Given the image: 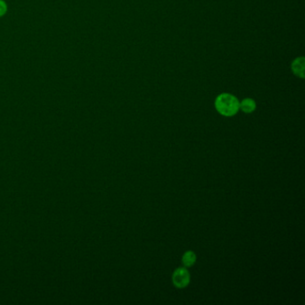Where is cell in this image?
<instances>
[{
    "instance_id": "cell-1",
    "label": "cell",
    "mask_w": 305,
    "mask_h": 305,
    "mask_svg": "<svg viewBox=\"0 0 305 305\" xmlns=\"http://www.w3.org/2000/svg\"><path fill=\"white\" fill-rule=\"evenodd\" d=\"M239 101L230 93H222L215 101V108L224 117H233L239 110Z\"/></svg>"
},
{
    "instance_id": "cell-2",
    "label": "cell",
    "mask_w": 305,
    "mask_h": 305,
    "mask_svg": "<svg viewBox=\"0 0 305 305\" xmlns=\"http://www.w3.org/2000/svg\"><path fill=\"white\" fill-rule=\"evenodd\" d=\"M172 281L174 287L177 288H185L191 281V275L185 267L178 268L174 271Z\"/></svg>"
},
{
    "instance_id": "cell-3",
    "label": "cell",
    "mask_w": 305,
    "mask_h": 305,
    "mask_svg": "<svg viewBox=\"0 0 305 305\" xmlns=\"http://www.w3.org/2000/svg\"><path fill=\"white\" fill-rule=\"evenodd\" d=\"M305 57H297L293 61L292 66H291L293 73L300 78H305Z\"/></svg>"
},
{
    "instance_id": "cell-4",
    "label": "cell",
    "mask_w": 305,
    "mask_h": 305,
    "mask_svg": "<svg viewBox=\"0 0 305 305\" xmlns=\"http://www.w3.org/2000/svg\"><path fill=\"white\" fill-rule=\"evenodd\" d=\"M239 109L246 114L253 113L256 109V102L253 99L246 98L239 103Z\"/></svg>"
},
{
    "instance_id": "cell-5",
    "label": "cell",
    "mask_w": 305,
    "mask_h": 305,
    "mask_svg": "<svg viewBox=\"0 0 305 305\" xmlns=\"http://www.w3.org/2000/svg\"><path fill=\"white\" fill-rule=\"evenodd\" d=\"M197 256L195 253L192 252V251H187L183 255L182 262H183V266L185 268H190V267H192L195 264Z\"/></svg>"
},
{
    "instance_id": "cell-6",
    "label": "cell",
    "mask_w": 305,
    "mask_h": 305,
    "mask_svg": "<svg viewBox=\"0 0 305 305\" xmlns=\"http://www.w3.org/2000/svg\"><path fill=\"white\" fill-rule=\"evenodd\" d=\"M5 10H6L5 4H4L3 1H1V0H0V15L4 14V12H5Z\"/></svg>"
}]
</instances>
